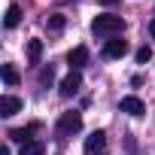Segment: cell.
<instances>
[{"instance_id": "10", "label": "cell", "mask_w": 155, "mask_h": 155, "mask_svg": "<svg viewBox=\"0 0 155 155\" xmlns=\"http://www.w3.org/2000/svg\"><path fill=\"white\" fill-rule=\"evenodd\" d=\"M0 76H3V82H6L9 88H15V85L21 82V73H18L12 64H3V67H0Z\"/></svg>"}, {"instance_id": "14", "label": "cell", "mask_w": 155, "mask_h": 155, "mask_svg": "<svg viewBox=\"0 0 155 155\" xmlns=\"http://www.w3.org/2000/svg\"><path fill=\"white\" fill-rule=\"evenodd\" d=\"M146 61H152V49L149 46H140L137 49V64H146Z\"/></svg>"}, {"instance_id": "9", "label": "cell", "mask_w": 155, "mask_h": 155, "mask_svg": "<svg viewBox=\"0 0 155 155\" xmlns=\"http://www.w3.org/2000/svg\"><path fill=\"white\" fill-rule=\"evenodd\" d=\"M85 61H88V49H85V46H76V49L67 55V64H70V70H79Z\"/></svg>"}, {"instance_id": "15", "label": "cell", "mask_w": 155, "mask_h": 155, "mask_svg": "<svg viewBox=\"0 0 155 155\" xmlns=\"http://www.w3.org/2000/svg\"><path fill=\"white\" fill-rule=\"evenodd\" d=\"M49 31H64V15H52L49 18Z\"/></svg>"}, {"instance_id": "7", "label": "cell", "mask_w": 155, "mask_h": 155, "mask_svg": "<svg viewBox=\"0 0 155 155\" xmlns=\"http://www.w3.org/2000/svg\"><path fill=\"white\" fill-rule=\"evenodd\" d=\"M104 149H107V134L104 131H94V134L85 137V152L88 155H101Z\"/></svg>"}, {"instance_id": "13", "label": "cell", "mask_w": 155, "mask_h": 155, "mask_svg": "<svg viewBox=\"0 0 155 155\" xmlns=\"http://www.w3.org/2000/svg\"><path fill=\"white\" fill-rule=\"evenodd\" d=\"M46 149H43V143H37V140H31V143H25L21 146V152L18 155H43Z\"/></svg>"}, {"instance_id": "18", "label": "cell", "mask_w": 155, "mask_h": 155, "mask_svg": "<svg viewBox=\"0 0 155 155\" xmlns=\"http://www.w3.org/2000/svg\"><path fill=\"white\" fill-rule=\"evenodd\" d=\"M149 34H152V37H155V18H152V25H149Z\"/></svg>"}, {"instance_id": "5", "label": "cell", "mask_w": 155, "mask_h": 155, "mask_svg": "<svg viewBox=\"0 0 155 155\" xmlns=\"http://www.w3.org/2000/svg\"><path fill=\"white\" fill-rule=\"evenodd\" d=\"M125 55H128V40H119V37L107 40V46H104V58H125Z\"/></svg>"}, {"instance_id": "2", "label": "cell", "mask_w": 155, "mask_h": 155, "mask_svg": "<svg viewBox=\"0 0 155 155\" xmlns=\"http://www.w3.org/2000/svg\"><path fill=\"white\" fill-rule=\"evenodd\" d=\"M79 128H82V116L76 113V110L61 113V119H58V134H61V137H73Z\"/></svg>"}, {"instance_id": "11", "label": "cell", "mask_w": 155, "mask_h": 155, "mask_svg": "<svg viewBox=\"0 0 155 155\" xmlns=\"http://www.w3.org/2000/svg\"><path fill=\"white\" fill-rule=\"evenodd\" d=\"M40 58H43V40H28V61L40 64Z\"/></svg>"}, {"instance_id": "4", "label": "cell", "mask_w": 155, "mask_h": 155, "mask_svg": "<svg viewBox=\"0 0 155 155\" xmlns=\"http://www.w3.org/2000/svg\"><path fill=\"white\" fill-rule=\"evenodd\" d=\"M79 85H82V76H79V70H70L64 79H61V94L64 97H73L76 91H79Z\"/></svg>"}, {"instance_id": "1", "label": "cell", "mask_w": 155, "mask_h": 155, "mask_svg": "<svg viewBox=\"0 0 155 155\" xmlns=\"http://www.w3.org/2000/svg\"><path fill=\"white\" fill-rule=\"evenodd\" d=\"M91 31H94V37H110L113 40L125 31V18L122 15H97L91 21Z\"/></svg>"}, {"instance_id": "6", "label": "cell", "mask_w": 155, "mask_h": 155, "mask_svg": "<svg viewBox=\"0 0 155 155\" xmlns=\"http://www.w3.org/2000/svg\"><path fill=\"white\" fill-rule=\"evenodd\" d=\"M119 110H122V113H128V116H143V113H146V104H143L140 97L128 94V97H122V101H119Z\"/></svg>"}, {"instance_id": "3", "label": "cell", "mask_w": 155, "mask_h": 155, "mask_svg": "<svg viewBox=\"0 0 155 155\" xmlns=\"http://www.w3.org/2000/svg\"><path fill=\"white\" fill-rule=\"evenodd\" d=\"M21 107H25V101H21V97H15V94H3V97H0V116H3V119H9V116L21 113Z\"/></svg>"}, {"instance_id": "19", "label": "cell", "mask_w": 155, "mask_h": 155, "mask_svg": "<svg viewBox=\"0 0 155 155\" xmlns=\"http://www.w3.org/2000/svg\"><path fill=\"white\" fill-rule=\"evenodd\" d=\"M101 3H104V6H113V3H116V0H101Z\"/></svg>"}, {"instance_id": "8", "label": "cell", "mask_w": 155, "mask_h": 155, "mask_svg": "<svg viewBox=\"0 0 155 155\" xmlns=\"http://www.w3.org/2000/svg\"><path fill=\"white\" fill-rule=\"evenodd\" d=\"M37 131H40V122H31L28 128H12L9 131V140H15V143L25 146V143H31V134H37Z\"/></svg>"}, {"instance_id": "16", "label": "cell", "mask_w": 155, "mask_h": 155, "mask_svg": "<svg viewBox=\"0 0 155 155\" xmlns=\"http://www.w3.org/2000/svg\"><path fill=\"white\" fill-rule=\"evenodd\" d=\"M52 76H55V70H52V67H43V73H40V82H43V85H49V82H52Z\"/></svg>"}, {"instance_id": "12", "label": "cell", "mask_w": 155, "mask_h": 155, "mask_svg": "<svg viewBox=\"0 0 155 155\" xmlns=\"http://www.w3.org/2000/svg\"><path fill=\"white\" fill-rule=\"evenodd\" d=\"M18 21H21V6H18V3H12V6L6 9V15H3V25H6V28H15Z\"/></svg>"}, {"instance_id": "17", "label": "cell", "mask_w": 155, "mask_h": 155, "mask_svg": "<svg viewBox=\"0 0 155 155\" xmlns=\"http://www.w3.org/2000/svg\"><path fill=\"white\" fill-rule=\"evenodd\" d=\"M0 155H9V146L3 143V146H0Z\"/></svg>"}]
</instances>
